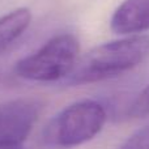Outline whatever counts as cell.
I'll return each mask as SVG.
<instances>
[{
    "instance_id": "obj_1",
    "label": "cell",
    "mask_w": 149,
    "mask_h": 149,
    "mask_svg": "<svg viewBox=\"0 0 149 149\" xmlns=\"http://www.w3.org/2000/svg\"><path fill=\"white\" fill-rule=\"evenodd\" d=\"M149 56V36H131L102 43L79 58L63 81L68 86L110 80L136 68Z\"/></svg>"
},
{
    "instance_id": "obj_2",
    "label": "cell",
    "mask_w": 149,
    "mask_h": 149,
    "mask_svg": "<svg viewBox=\"0 0 149 149\" xmlns=\"http://www.w3.org/2000/svg\"><path fill=\"white\" fill-rule=\"evenodd\" d=\"M107 120V110L101 102L84 100L63 109L47 122L39 143L46 149H71L93 140Z\"/></svg>"
},
{
    "instance_id": "obj_3",
    "label": "cell",
    "mask_w": 149,
    "mask_h": 149,
    "mask_svg": "<svg viewBox=\"0 0 149 149\" xmlns=\"http://www.w3.org/2000/svg\"><path fill=\"white\" fill-rule=\"evenodd\" d=\"M79 39L71 33L50 38L42 47L15 64L20 79L37 82L64 81L79 60Z\"/></svg>"
},
{
    "instance_id": "obj_4",
    "label": "cell",
    "mask_w": 149,
    "mask_h": 149,
    "mask_svg": "<svg viewBox=\"0 0 149 149\" xmlns=\"http://www.w3.org/2000/svg\"><path fill=\"white\" fill-rule=\"evenodd\" d=\"M42 113L37 98H18L0 103V149H16L30 135Z\"/></svg>"
},
{
    "instance_id": "obj_5",
    "label": "cell",
    "mask_w": 149,
    "mask_h": 149,
    "mask_svg": "<svg viewBox=\"0 0 149 149\" xmlns=\"http://www.w3.org/2000/svg\"><path fill=\"white\" fill-rule=\"evenodd\" d=\"M114 33L135 36L149 30V0H124L110 20Z\"/></svg>"
},
{
    "instance_id": "obj_6",
    "label": "cell",
    "mask_w": 149,
    "mask_h": 149,
    "mask_svg": "<svg viewBox=\"0 0 149 149\" xmlns=\"http://www.w3.org/2000/svg\"><path fill=\"white\" fill-rule=\"evenodd\" d=\"M30 21L31 12L25 7L10 10L0 17V55L25 33Z\"/></svg>"
},
{
    "instance_id": "obj_7",
    "label": "cell",
    "mask_w": 149,
    "mask_h": 149,
    "mask_svg": "<svg viewBox=\"0 0 149 149\" xmlns=\"http://www.w3.org/2000/svg\"><path fill=\"white\" fill-rule=\"evenodd\" d=\"M128 115L131 118H145L149 115V84L130 105Z\"/></svg>"
},
{
    "instance_id": "obj_8",
    "label": "cell",
    "mask_w": 149,
    "mask_h": 149,
    "mask_svg": "<svg viewBox=\"0 0 149 149\" xmlns=\"http://www.w3.org/2000/svg\"><path fill=\"white\" fill-rule=\"evenodd\" d=\"M118 149H149V124L132 134Z\"/></svg>"
},
{
    "instance_id": "obj_9",
    "label": "cell",
    "mask_w": 149,
    "mask_h": 149,
    "mask_svg": "<svg viewBox=\"0 0 149 149\" xmlns=\"http://www.w3.org/2000/svg\"><path fill=\"white\" fill-rule=\"evenodd\" d=\"M3 81H4V79H3V74L0 73V86L3 85Z\"/></svg>"
}]
</instances>
